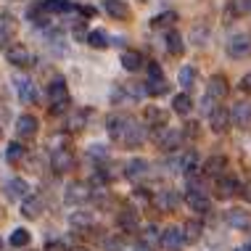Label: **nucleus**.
<instances>
[{
	"mask_svg": "<svg viewBox=\"0 0 251 251\" xmlns=\"http://www.w3.org/2000/svg\"><path fill=\"white\" fill-rule=\"evenodd\" d=\"M146 138H148L146 127L140 125V122L125 117V122H122V130H119V138H117L119 143L127 146V148H138V146L146 143Z\"/></svg>",
	"mask_w": 251,
	"mask_h": 251,
	"instance_id": "1",
	"label": "nucleus"
},
{
	"mask_svg": "<svg viewBox=\"0 0 251 251\" xmlns=\"http://www.w3.org/2000/svg\"><path fill=\"white\" fill-rule=\"evenodd\" d=\"M48 100H50V114H61L66 111L72 103V96H69V87H66V79L64 77H56L53 82L48 85Z\"/></svg>",
	"mask_w": 251,
	"mask_h": 251,
	"instance_id": "2",
	"label": "nucleus"
},
{
	"mask_svg": "<svg viewBox=\"0 0 251 251\" xmlns=\"http://www.w3.org/2000/svg\"><path fill=\"white\" fill-rule=\"evenodd\" d=\"M209 127H212V132H217V135L227 132L230 127H233V125H230V108L217 103L212 111H209Z\"/></svg>",
	"mask_w": 251,
	"mask_h": 251,
	"instance_id": "3",
	"label": "nucleus"
},
{
	"mask_svg": "<svg viewBox=\"0 0 251 251\" xmlns=\"http://www.w3.org/2000/svg\"><path fill=\"white\" fill-rule=\"evenodd\" d=\"M227 56L230 58H235V61H241V58H249L251 56V37L249 35H233L230 37V43H227Z\"/></svg>",
	"mask_w": 251,
	"mask_h": 251,
	"instance_id": "4",
	"label": "nucleus"
},
{
	"mask_svg": "<svg viewBox=\"0 0 251 251\" xmlns=\"http://www.w3.org/2000/svg\"><path fill=\"white\" fill-rule=\"evenodd\" d=\"M90 196H93V191H90L87 182H72V185H66V191H64V201L69 203V206H79V203H85Z\"/></svg>",
	"mask_w": 251,
	"mask_h": 251,
	"instance_id": "5",
	"label": "nucleus"
},
{
	"mask_svg": "<svg viewBox=\"0 0 251 251\" xmlns=\"http://www.w3.org/2000/svg\"><path fill=\"white\" fill-rule=\"evenodd\" d=\"M159 243L164 246V251H182L188 246L185 235H182V227H169L159 235Z\"/></svg>",
	"mask_w": 251,
	"mask_h": 251,
	"instance_id": "6",
	"label": "nucleus"
},
{
	"mask_svg": "<svg viewBox=\"0 0 251 251\" xmlns=\"http://www.w3.org/2000/svg\"><path fill=\"white\" fill-rule=\"evenodd\" d=\"M74 164V153H72V148H53L50 151V167H53V172H58V175H64V172H69Z\"/></svg>",
	"mask_w": 251,
	"mask_h": 251,
	"instance_id": "7",
	"label": "nucleus"
},
{
	"mask_svg": "<svg viewBox=\"0 0 251 251\" xmlns=\"http://www.w3.org/2000/svg\"><path fill=\"white\" fill-rule=\"evenodd\" d=\"M5 58H8V64H13V66H32V61H35L29 48H24L22 43L8 45V48H5Z\"/></svg>",
	"mask_w": 251,
	"mask_h": 251,
	"instance_id": "8",
	"label": "nucleus"
},
{
	"mask_svg": "<svg viewBox=\"0 0 251 251\" xmlns=\"http://www.w3.org/2000/svg\"><path fill=\"white\" fill-rule=\"evenodd\" d=\"M156 140H159V148H164V151H177L180 143H182L185 138H182V130L159 127V135H156Z\"/></svg>",
	"mask_w": 251,
	"mask_h": 251,
	"instance_id": "9",
	"label": "nucleus"
},
{
	"mask_svg": "<svg viewBox=\"0 0 251 251\" xmlns=\"http://www.w3.org/2000/svg\"><path fill=\"white\" fill-rule=\"evenodd\" d=\"M182 201L188 203V209H191V212H199V214L212 212V199H209L203 191H188Z\"/></svg>",
	"mask_w": 251,
	"mask_h": 251,
	"instance_id": "10",
	"label": "nucleus"
},
{
	"mask_svg": "<svg viewBox=\"0 0 251 251\" xmlns=\"http://www.w3.org/2000/svg\"><path fill=\"white\" fill-rule=\"evenodd\" d=\"M180 193L177 191H172V188H164V191H159L153 196V203L161 209V212H175V209L180 206Z\"/></svg>",
	"mask_w": 251,
	"mask_h": 251,
	"instance_id": "11",
	"label": "nucleus"
},
{
	"mask_svg": "<svg viewBox=\"0 0 251 251\" xmlns=\"http://www.w3.org/2000/svg\"><path fill=\"white\" fill-rule=\"evenodd\" d=\"M40 130V119L35 114H22V117L16 119V135L19 138H35Z\"/></svg>",
	"mask_w": 251,
	"mask_h": 251,
	"instance_id": "12",
	"label": "nucleus"
},
{
	"mask_svg": "<svg viewBox=\"0 0 251 251\" xmlns=\"http://www.w3.org/2000/svg\"><path fill=\"white\" fill-rule=\"evenodd\" d=\"M227 90H230V87H227V79L222 77V74H214V77L209 79V85H206V96L212 98L214 103H220V100L227 96Z\"/></svg>",
	"mask_w": 251,
	"mask_h": 251,
	"instance_id": "13",
	"label": "nucleus"
},
{
	"mask_svg": "<svg viewBox=\"0 0 251 251\" xmlns=\"http://www.w3.org/2000/svg\"><path fill=\"white\" fill-rule=\"evenodd\" d=\"M230 125H235V127H249V125H251V103H246V100H238V103L233 106V111H230Z\"/></svg>",
	"mask_w": 251,
	"mask_h": 251,
	"instance_id": "14",
	"label": "nucleus"
},
{
	"mask_svg": "<svg viewBox=\"0 0 251 251\" xmlns=\"http://www.w3.org/2000/svg\"><path fill=\"white\" fill-rule=\"evenodd\" d=\"M103 11L114 19V22L130 19V5H127V0H103Z\"/></svg>",
	"mask_w": 251,
	"mask_h": 251,
	"instance_id": "15",
	"label": "nucleus"
},
{
	"mask_svg": "<svg viewBox=\"0 0 251 251\" xmlns=\"http://www.w3.org/2000/svg\"><path fill=\"white\" fill-rule=\"evenodd\" d=\"M5 196H8V201H22L29 196V182L22 180V177H13L5 182Z\"/></svg>",
	"mask_w": 251,
	"mask_h": 251,
	"instance_id": "16",
	"label": "nucleus"
},
{
	"mask_svg": "<svg viewBox=\"0 0 251 251\" xmlns=\"http://www.w3.org/2000/svg\"><path fill=\"white\" fill-rule=\"evenodd\" d=\"M43 209H45V203L35 193H29L26 199H22V214L26 217V220H37V217L43 214Z\"/></svg>",
	"mask_w": 251,
	"mask_h": 251,
	"instance_id": "17",
	"label": "nucleus"
},
{
	"mask_svg": "<svg viewBox=\"0 0 251 251\" xmlns=\"http://www.w3.org/2000/svg\"><path fill=\"white\" fill-rule=\"evenodd\" d=\"M148 167H151V164H148L146 159H140V156H138V159H130L125 164V177L132 180V182L135 180H143L146 175H148Z\"/></svg>",
	"mask_w": 251,
	"mask_h": 251,
	"instance_id": "18",
	"label": "nucleus"
},
{
	"mask_svg": "<svg viewBox=\"0 0 251 251\" xmlns=\"http://www.w3.org/2000/svg\"><path fill=\"white\" fill-rule=\"evenodd\" d=\"M241 191V182L235 180V177H217V196H220L222 201H227V199H233L235 193Z\"/></svg>",
	"mask_w": 251,
	"mask_h": 251,
	"instance_id": "19",
	"label": "nucleus"
},
{
	"mask_svg": "<svg viewBox=\"0 0 251 251\" xmlns=\"http://www.w3.org/2000/svg\"><path fill=\"white\" fill-rule=\"evenodd\" d=\"M117 222L125 233H138V225H140V217H138V209H122L117 214Z\"/></svg>",
	"mask_w": 251,
	"mask_h": 251,
	"instance_id": "20",
	"label": "nucleus"
},
{
	"mask_svg": "<svg viewBox=\"0 0 251 251\" xmlns=\"http://www.w3.org/2000/svg\"><path fill=\"white\" fill-rule=\"evenodd\" d=\"M225 167H227V159L225 156H209L206 161H203V175L206 177H222L225 175Z\"/></svg>",
	"mask_w": 251,
	"mask_h": 251,
	"instance_id": "21",
	"label": "nucleus"
},
{
	"mask_svg": "<svg viewBox=\"0 0 251 251\" xmlns=\"http://www.w3.org/2000/svg\"><path fill=\"white\" fill-rule=\"evenodd\" d=\"M227 225L233 230L251 227V212H246V209H230V212H227Z\"/></svg>",
	"mask_w": 251,
	"mask_h": 251,
	"instance_id": "22",
	"label": "nucleus"
},
{
	"mask_svg": "<svg viewBox=\"0 0 251 251\" xmlns=\"http://www.w3.org/2000/svg\"><path fill=\"white\" fill-rule=\"evenodd\" d=\"M93 222H96V214L87 212V209H77V212L69 214V225L77 227V230H90Z\"/></svg>",
	"mask_w": 251,
	"mask_h": 251,
	"instance_id": "23",
	"label": "nucleus"
},
{
	"mask_svg": "<svg viewBox=\"0 0 251 251\" xmlns=\"http://www.w3.org/2000/svg\"><path fill=\"white\" fill-rule=\"evenodd\" d=\"M90 108H74V111L69 114V119H66V130H85L87 127V119H90Z\"/></svg>",
	"mask_w": 251,
	"mask_h": 251,
	"instance_id": "24",
	"label": "nucleus"
},
{
	"mask_svg": "<svg viewBox=\"0 0 251 251\" xmlns=\"http://www.w3.org/2000/svg\"><path fill=\"white\" fill-rule=\"evenodd\" d=\"M119 64L125 66L127 72H140L143 69V53H138V50H122V56H119Z\"/></svg>",
	"mask_w": 251,
	"mask_h": 251,
	"instance_id": "25",
	"label": "nucleus"
},
{
	"mask_svg": "<svg viewBox=\"0 0 251 251\" xmlns=\"http://www.w3.org/2000/svg\"><path fill=\"white\" fill-rule=\"evenodd\" d=\"M16 93H19V98H22V103H32V100L37 98L35 85H32V79H26V77H16Z\"/></svg>",
	"mask_w": 251,
	"mask_h": 251,
	"instance_id": "26",
	"label": "nucleus"
},
{
	"mask_svg": "<svg viewBox=\"0 0 251 251\" xmlns=\"http://www.w3.org/2000/svg\"><path fill=\"white\" fill-rule=\"evenodd\" d=\"M199 169V153L196 151H185L177 156V172L188 175V172H196Z\"/></svg>",
	"mask_w": 251,
	"mask_h": 251,
	"instance_id": "27",
	"label": "nucleus"
},
{
	"mask_svg": "<svg viewBox=\"0 0 251 251\" xmlns=\"http://www.w3.org/2000/svg\"><path fill=\"white\" fill-rule=\"evenodd\" d=\"M167 119H169V114L164 111V108H159V106H148L146 108L148 127H167Z\"/></svg>",
	"mask_w": 251,
	"mask_h": 251,
	"instance_id": "28",
	"label": "nucleus"
},
{
	"mask_svg": "<svg viewBox=\"0 0 251 251\" xmlns=\"http://www.w3.org/2000/svg\"><path fill=\"white\" fill-rule=\"evenodd\" d=\"M16 35V19L8 11H0V40H8Z\"/></svg>",
	"mask_w": 251,
	"mask_h": 251,
	"instance_id": "29",
	"label": "nucleus"
},
{
	"mask_svg": "<svg viewBox=\"0 0 251 251\" xmlns=\"http://www.w3.org/2000/svg\"><path fill=\"white\" fill-rule=\"evenodd\" d=\"M191 108H193V100L188 93H177V96L172 98V111L175 114H180V117H188L191 114Z\"/></svg>",
	"mask_w": 251,
	"mask_h": 251,
	"instance_id": "30",
	"label": "nucleus"
},
{
	"mask_svg": "<svg viewBox=\"0 0 251 251\" xmlns=\"http://www.w3.org/2000/svg\"><path fill=\"white\" fill-rule=\"evenodd\" d=\"M85 40H87V45H93V48H98V50H103V48H108V45H111V40H108V35H106L103 29L87 32Z\"/></svg>",
	"mask_w": 251,
	"mask_h": 251,
	"instance_id": "31",
	"label": "nucleus"
},
{
	"mask_svg": "<svg viewBox=\"0 0 251 251\" xmlns=\"http://www.w3.org/2000/svg\"><path fill=\"white\" fill-rule=\"evenodd\" d=\"M182 235H185V243H196L203 235V227H201V222H196V220H191V222H185L182 225Z\"/></svg>",
	"mask_w": 251,
	"mask_h": 251,
	"instance_id": "32",
	"label": "nucleus"
},
{
	"mask_svg": "<svg viewBox=\"0 0 251 251\" xmlns=\"http://www.w3.org/2000/svg\"><path fill=\"white\" fill-rule=\"evenodd\" d=\"M43 5L48 13H69V11H74V5L69 3V0H43Z\"/></svg>",
	"mask_w": 251,
	"mask_h": 251,
	"instance_id": "33",
	"label": "nucleus"
},
{
	"mask_svg": "<svg viewBox=\"0 0 251 251\" xmlns=\"http://www.w3.org/2000/svg\"><path fill=\"white\" fill-rule=\"evenodd\" d=\"M29 241H32V235H29V230H24V227H16L11 233V238H8V243L13 249H24V246H29Z\"/></svg>",
	"mask_w": 251,
	"mask_h": 251,
	"instance_id": "34",
	"label": "nucleus"
},
{
	"mask_svg": "<svg viewBox=\"0 0 251 251\" xmlns=\"http://www.w3.org/2000/svg\"><path fill=\"white\" fill-rule=\"evenodd\" d=\"M167 50L172 53V56H182V50H185V45H182V37H180L175 29L167 32Z\"/></svg>",
	"mask_w": 251,
	"mask_h": 251,
	"instance_id": "35",
	"label": "nucleus"
},
{
	"mask_svg": "<svg viewBox=\"0 0 251 251\" xmlns=\"http://www.w3.org/2000/svg\"><path fill=\"white\" fill-rule=\"evenodd\" d=\"M143 90H146V96H156V98H159V96H164V93L169 90V85H167L164 77H161V79H148Z\"/></svg>",
	"mask_w": 251,
	"mask_h": 251,
	"instance_id": "36",
	"label": "nucleus"
},
{
	"mask_svg": "<svg viewBox=\"0 0 251 251\" xmlns=\"http://www.w3.org/2000/svg\"><path fill=\"white\" fill-rule=\"evenodd\" d=\"M26 156V148L22 143H8V148H5V159H8V164H19Z\"/></svg>",
	"mask_w": 251,
	"mask_h": 251,
	"instance_id": "37",
	"label": "nucleus"
},
{
	"mask_svg": "<svg viewBox=\"0 0 251 251\" xmlns=\"http://www.w3.org/2000/svg\"><path fill=\"white\" fill-rule=\"evenodd\" d=\"M175 22H177V13H175V11H164V13H159L151 24H153V29H169Z\"/></svg>",
	"mask_w": 251,
	"mask_h": 251,
	"instance_id": "38",
	"label": "nucleus"
},
{
	"mask_svg": "<svg viewBox=\"0 0 251 251\" xmlns=\"http://www.w3.org/2000/svg\"><path fill=\"white\" fill-rule=\"evenodd\" d=\"M159 227H156V225H146V230H143V238H140V243H143V246H148V249H151V246H156V241H159Z\"/></svg>",
	"mask_w": 251,
	"mask_h": 251,
	"instance_id": "39",
	"label": "nucleus"
},
{
	"mask_svg": "<svg viewBox=\"0 0 251 251\" xmlns=\"http://www.w3.org/2000/svg\"><path fill=\"white\" fill-rule=\"evenodd\" d=\"M122 122H125V117H119V114H111V117L106 119V130H108V135H111L114 140L119 138V130H122Z\"/></svg>",
	"mask_w": 251,
	"mask_h": 251,
	"instance_id": "40",
	"label": "nucleus"
},
{
	"mask_svg": "<svg viewBox=\"0 0 251 251\" xmlns=\"http://www.w3.org/2000/svg\"><path fill=\"white\" fill-rule=\"evenodd\" d=\"M193 79H196V69H193V66H182V69H180V85L185 87V90H191Z\"/></svg>",
	"mask_w": 251,
	"mask_h": 251,
	"instance_id": "41",
	"label": "nucleus"
},
{
	"mask_svg": "<svg viewBox=\"0 0 251 251\" xmlns=\"http://www.w3.org/2000/svg\"><path fill=\"white\" fill-rule=\"evenodd\" d=\"M87 156H90V159H98V161H106V159H108V148L100 146V143H96V146L87 148Z\"/></svg>",
	"mask_w": 251,
	"mask_h": 251,
	"instance_id": "42",
	"label": "nucleus"
},
{
	"mask_svg": "<svg viewBox=\"0 0 251 251\" xmlns=\"http://www.w3.org/2000/svg\"><path fill=\"white\" fill-rule=\"evenodd\" d=\"M103 249L106 251H125V241H122V238H106Z\"/></svg>",
	"mask_w": 251,
	"mask_h": 251,
	"instance_id": "43",
	"label": "nucleus"
},
{
	"mask_svg": "<svg viewBox=\"0 0 251 251\" xmlns=\"http://www.w3.org/2000/svg\"><path fill=\"white\" fill-rule=\"evenodd\" d=\"M206 37H209V32H206V26H196L193 29V40H196V45H206Z\"/></svg>",
	"mask_w": 251,
	"mask_h": 251,
	"instance_id": "44",
	"label": "nucleus"
},
{
	"mask_svg": "<svg viewBox=\"0 0 251 251\" xmlns=\"http://www.w3.org/2000/svg\"><path fill=\"white\" fill-rule=\"evenodd\" d=\"M196 132H199V125H196V122H188L185 125V130H182V138H196Z\"/></svg>",
	"mask_w": 251,
	"mask_h": 251,
	"instance_id": "45",
	"label": "nucleus"
},
{
	"mask_svg": "<svg viewBox=\"0 0 251 251\" xmlns=\"http://www.w3.org/2000/svg\"><path fill=\"white\" fill-rule=\"evenodd\" d=\"M161 77H164V72H161L159 64H151V66H148V79H161Z\"/></svg>",
	"mask_w": 251,
	"mask_h": 251,
	"instance_id": "46",
	"label": "nucleus"
},
{
	"mask_svg": "<svg viewBox=\"0 0 251 251\" xmlns=\"http://www.w3.org/2000/svg\"><path fill=\"white\" fill-rule=\"evenodd\" d=\"M214 106H217V103H214V100H212V98H209V96H206V98H203V100H201V111H203V114H206V117H209V111H212V108H214Z\"/></svg>",
	"mask_w": 251,
	"mask_h": 251,
	"instance_id": "47",
	"label": "nucleus"
},
{
	"mask_svg": "<svg viewBox=\"0 0 251 251\" xmlns=\"http://www.w3.org/2000/svg\"><path fill=\"white\" fill-rule=\"evenodd\" d=\"M241 193H243V199H246V201L251 203V180H246V182L241 185Z\"/></svg>",
	"mask_w": 251,
	"mask_h": 251,
	"instance_id": "48",
	"label": "nucleus"
},
{
	"mask_svg": "<svg viewBox=\"0 0 251 251\" xmlns=\"http://www.w3.org/2000/svg\"><path fill=\"white\" fill-rule=\"evenodd\" d=\"M241 87H243V90H249V93H251V72H249V74H243V79H241Z\"/></svg>",
	"mask_w": 251,
	"mask_h": 251,
	"instance_id": "49",
	"label": "nucleus"
},
{
	"mask_svg": "<svg viewBox=\"0 0 251 251\" xmlns=\"http://www.w3.org/2000/svg\"><path fill=\"white\" fill-rule=\"evenodd\" d=\"M79 13H82V16H96V8H90V5H82V8H79Z\"/></svg>",
	"mask_w": 251,
	"mask_h": 251,
	"instance_id": "50",
	"label": "nucleus"
},
{
	"mask_svg": "<svg viewBox=\"0 0 251 251\" xmlns=\"http://www.w3.org/2000/svg\"><path fill=\"white\" fill-rule=\"evenodd\" d=\"M45 251H66V249L61 246V243H48V249H45Z\"/></svg>",
	"mask_w": 251,
	"mask_h": 251,
	"instance_id": "51",
	"label": "nucleus"
},
{
	"mask_svg": "<svg viewBox=\"0 0 251 251\" xmlns=\"http://www.w3.org/2000/svg\"><path fill=\"white\" fill-rule=\"evenodd\" d=\"M135 251H153V249H148V246H143V243H138V246H135Z\"/></svg>",
	"mask_w": 251,
	"mask_h": 251,
	"instance_id": "52",
	"label": "nucleus"
},
{
	"mask_svg": "<svg viewBox=\"0 0 251 251\" xmlns=\"http://www.w3.org/2000/svg\"><path fill=\"white\" fill-rule=\"evenodd\" d=\"M72 251H90V249H85V246H74Z\"/></svg>",
	"mask_w": 251,
	"mask_h": 251,
	"instance_id": "53",
	"label": "nucleus"
},
{
	"mask_svg": "<svg viewBox=\"0 0 251 251\" xmlns=\"http://www.w3.org/2000/svg\"><path fill=\"white\" fill-rule=\"evenodd\" d=\"M238 251H249V249H238Z\"/></svg>",
	"mask_w": 251,
	"mask_h": 251,
	"instance_id": "54",
	"label": "nucleus"
}]
</instances>
